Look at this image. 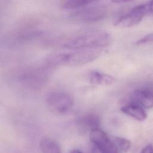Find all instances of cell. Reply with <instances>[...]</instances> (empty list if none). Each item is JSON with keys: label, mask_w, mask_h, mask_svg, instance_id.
Instances as JSON below:
<instances>
[{"label": "cell", "mask_w": 153, "mask_h": 153, "mask_svg": "<svg viewBox=\"0 0 153 153\" xmlns=\"http://www.w3.org/2000/svg\"><path fill=\"white\" fill-rule=\"evenodd\" d=\"M111 41L109 33L104 30H91L75 35L65 40L62 47L70 50L86 48H104L108 46Z\"/></svg>", "instance_id": "1"}, {"label": "cell", "mask_w": 153, "mask_h": 153, "mask_svg": "<svg viewBox=\"0 0 153 153\" xmlns=\"http://www.w3.org/2000/svg\"><path fill=\"white\" fill-rule=\"evenodd\" d=\"M46 104L48 109L57 114H63L69 112L74 105L72 96L63 91H53L46 97Z\"/></svg>", "instance_id": "2"}, {"label": "cell", "mask_w": 153, "mask_h": 153, "mask_svg": "<svg viewBox=\"0 0 153 153\" xmlns=\"http://www.w3.org/2000/svg\"><path fill=\"white\" fill-rule=\"evenodd\" d=\"M102 48H86L73 50L72 52L65 53V65H82L96 59L101 54Z\"/></svg>", "instance_id": "3"}, {"label": "cell", "mask_w": 153, "mask_h": 153, "mask_svg": "<svg viewBox=\"0 0 153 153\" xmlns=\"http://www.w3.org/2000/svg\"><path fill=\"white\" fill-rule=\"evenodd\" d=\"M149 14L148 4H142L132 8L127 13L120 16L115 22L114 25L122 27H131L139 23L143 17Z\"/></svg>", "instance_id": "4"}, {"label": "cell", "mask_w": 153, "mask_h": 153, "mask_svg": "<svg viewBox=\"0 0 153 153\" xmlns=\"http://www.w3.org/2000/svg\"><path fill=\"white\" fill-rule=\"evenodd\" d=\"M90 139L101 153H119L114 141H111L106 133L99 128L90 133Z\"/></svg>", "instance_id": "5"}, {"label": "cell", "mask_w": 153, "mask_h": 153, "mask_svg": "<svg viewBox=\"0 0 153 153\" xmlns=\"http://www.w3.org/2000/svg\"><path fill=\"white\" fill-rule=\"evenodd\" d=\"M105 15V8L100 6H93L75 11L72 14V17L79 22L91 23L102 19Z\"/></svg>", "instance_id": "6"}, {"label": "cell", "mask_w": 153, "mask_h": 153, "mask_svg": "<svg viewBox=\"0 0 153 153\" xmlns=\"http://www.w3.org/2000/svg\"><path fill=\"white\" fill-rule=\"evenodd\" d=\"M77 126L81 132L90 133L93 130L99 128L100 119L94 114H85L78 119Z\"/></svg>", "instance_id": "7"}, {"label": "cell", "mask_w": 153, "mask_h": 153, "mask_svg": "<svg viewBox=\"0 0 153 153\" xmlns=\"http://www.w3.org/2000/svg\"><path fill=\"white\" fill-rule=\"evenodd\" d=\"M134 103L144 108H153V91L148 88H139L134 90L132 96Z\"/></svg>", "instance_id": "8"}, {"label": "cell", "mask_w": 153, "mask_h": 153, "mask_svg": "<svg viewBox=\"0 0 153 153\" xmlns=\"http://www.w3.org/2000/svg\"><path fill=\"white\" fill-rule=\"evenodd\" d=\"M121 111L139 121H143L147 117V114L144 108L134 102L122 106Z\"/></svg>", "instance_id": "9"}, {"label": "cell", "mask_w": 153, "mask_h": 153, "mask_svg": "<svg viewBox=\"0 0 153 153\" xmlns=\"http://www.w3.org/2000/svg\"><path fill=\"white\" fill-rule=\"evenodd\" d=\"M87 78L88 81L93 84L109 85L115 81V78L107 74L98 71H91L88 73Z\"/></svg>", "instance_id": "10"}, {"label": "cell", "mask_w": 153, "mask_h": 153, "mask_svg": "<svg viewBox=\"0 0 153 153\" xmlns=\"http://www.w3.org/2000/svg\"><path fill=\"white\" fill-rule=\"evenodd\" d=\"M39 148L42 153H61L58 143L49 138H44L39 142Z\"/></svg>", "instance_id": "11"}, {"label": "cell", "mask_w": 153, "mask_h": 153, "mask_svg": "<svg viewBox=\"0 0 153 153\" xmlns=\"http://www.w3.org/2000/svg\"><path fill=\"white\" fill-rule=\"evenodd\" d=\"M98 0H64L61 4V8L66 10L79 8Z\"/></svg>", "instance_id": "12"}, {"label": "cell", "mask_w": 153, "mask_h": 153, "mask_svg": "<svg viewBox=\"0 0 153 153\" xmlns=\"http://www.w3.org/2000/svg\"><path fill=\"white\" fill-rule=\"evenodd\" d=\"M114 142L118 150L123 152H127L131 146V142L121 137H115Z\"/></svg>", "instance_id": "13"}, {"label": "cell", "mask_w": 153, "mask_h": 153, "mask_svg": "<svg viewBox=\"0 0 153 153\" xmlns=\"http://www.w3.org/2000/svg\"><path fill=\"white\" fill-rule=\"evenodd\" d=\"M149 42H153V33H148L145 35L144 36L142 37L136 42V44L139 45Z\"/></svg>", "instance_id": "14"}, {"label": "cell", "mask_w": 153, "mask_h": 153, "mask_svg": "<svg viewBox=\"0 0 153 153\" xmlns=\"http://www.w3.org/2000/svg\"><path fill=\"white\" fill-rule=\"evenodd\" d=\"M140 153H153V145L152 144L146 145L142 149Z\"/></svg>", "instance_id": "15"}, {"label": "cell", "mask_w": 153, "mask_h": 153, "mask_svg": "<svg viewBox=\"0 0 153 153\" xmlns=\"http://www.w3.org/2000/svg\"><path fill=\"white\" fill-rule=\"evenodd\" d=\"M148 4L149 8V14L153 15V0H151L149 2H148Z\"/></svg>", "instance_id": "16"}, {"label": "cell", "mask_w": 153, "mask_h": 153, "mask_svg": "<svg viewBox=\"0 0 153 153\" xmlns=\"http://www.w3.org/2000/svg\"><path fill=\"white\" fill-rule=\"evenodd\" d=\"M134 0H111V2L114 4H123L132 1Z\"/></svg>", "instance_id": "17"}, {"label": "cell", "mask_w": 153, "mask_h": 153, "mask_svg": "<svg viewBox=\"0 0 153 153\" xmlns=\"http://www.w3.org/2000/svg\"><path fill=\"white\" fill-rule=\"evenodd\" d=\"M69 153H82V152L78 149H72L69 152Z\"/></svg>", "instance_id": "18"}]
</instances>
